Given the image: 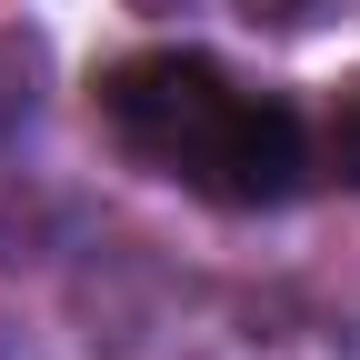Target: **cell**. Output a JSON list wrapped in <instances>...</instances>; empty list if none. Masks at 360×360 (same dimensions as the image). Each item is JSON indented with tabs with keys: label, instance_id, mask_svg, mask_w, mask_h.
Here are the masks:
<instances>
[{
	"label": "cell",
	"instance_id": "obj_1",
	"mask_svg": "<svg viewBox=\"0 0 360 360\" xmlns=\"http://www.w3.org/2000/svg\"><path fill=\"white\" fill-rule=\"evenodd\" d=\"M90 110L130 170L220 210H281L321 170L310 120L281 90H250L240 70H220L210 51H130L90 80Z\"/></svg>",
	"mask_w": 360,
	"mask_h": 360
},
{
	"label": "cell",
	"instance_id": "obj_2",
	"mask_svg": "<svg viewBox=\"0 0 360 360\" xmlns=\"http://www.w3.org/2000/svg\"><path fill=\"white\" fill-rule=\"evenodd\" d=\"M310 150H321V170H340L350 191H360V80L330 90V120H321V141H310Z\"/></svg>",
	"mask_w": 360,
	"mask_h": 360
}]
</instances>
